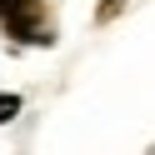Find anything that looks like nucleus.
I'll use <instances>...</instances> for the list:
<instances>
[{
	"label": "nucleus",
	"mask_w": 155,
	"mask_h": 155,
	"mask_svg": "<svg viewBox=\"0 0 155 155\" xmlns=\"http://www.w3.org/2000/svg\"><path fill=\"white\" fill-rule=\"evenodd\" d=\"M15 110H20V95H0V125L15 120Z\"/></svg>",
	"instance_id": "f03ea898"
},
{
	"label": "nucleus",
	"mask_w": 155,
	"mask_h": 155,
	"mask_svg": "<svg viewBox=\"0 0 155 155\" xmlns=\"http://www.w3.org/2000/svg\"><path fill=\"white\" fill-rule=\"evenodd\" d=\"M5 5H10V0H0V15H5Z\"/></svg>",
	"instance_id": "7ed1b4c3"
},
{
	"label": "nucleus",
	"mask_w": 155,
	"mask_h": 155,
	"mask_svg": "<svg viewBox=\"0 0 155 155\" xmlns=\"http://www.w3.org/2000/svg\"><path fill=\"white\" fill-rule=\"evenodd\" d=\"M0 20H5V30H10L15 40H25V45H50V40H55L40 0H10Z\"/></svg>",
	"instance_id": "f257e3e1"
}]
</instances>
